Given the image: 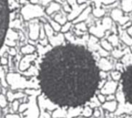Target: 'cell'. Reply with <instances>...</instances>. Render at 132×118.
<instances>
[{
  "label": "cell",
  "mask_w": 132,
  "mask_h": 118,
  "mask_svg": "<svg viewBox=\"0 0 132 118\" xmlns=\"http://www.w3.org/2000/svg\"><path fill=\"white\" fill-rule=\"evenodd\" d=\"M10 11L9 0H0V49H2L9 31Z\"/></svg>",
  "instance_id": "cell-2"
},
{
  "label": "cell",
  "mask_w": 132,
  "mask_h": 118,
  "mask_svg": "<svg viewBox=\"0 0 132 118\" xmlns=\"http://www.w3.org/2000/svg\"><path fill=\"white\" fill-rule=\"evenodd\" d=\"M50 26L52 27V29H53L54 30H56V31H59L60 29V24H58L56 22H55V21H51L50 22Z\"/></svg>",
  "instance_id": "cell-7"
},
{
  "label": "cell",
  "mask_w": 132,
  "mask_h": 118,
  "mask_svg": "<svg viewBox=\"0 0 132 118\" xmlns=\"http://www.w3.org/2000/svg\"><path fill=\"white\" fill-rule=\"evenodd\" d=\"M38 81L53 104L76 108L93 98L100 85L101 72L86 47L67 43L46 52L39 65Z\"/></svg>",
  "instance_id": "cell-1"
},
{
  "label": "cell",
  "mask_w": 132,
  "mask_h": 118,
  "mask_svg": "<svg viewBox=\"0 0 132 118\" xmlns=\"http://www.w3.org/2000/svg\"><path fill=\"white\" fill-rule=\"evenodd\" d=\"M115 87H116V84L112 83H109V84L108 83L101 90V94L104 95H111L113 94L115 91Z\"/></svg>",
  "instance_id": "cell-4"
},
{
  "label": "cell",
  "mask_w": 132,
  "mask_h": 118,
  "mask_svg": "<svg viewBox=\"0 0 132 118\" xmlns=\"http://www.w3.org/2000/svg\"><path fill=\"white\" fill-rule=\"evenodd\" d=\"M122 91L125 100L132 105V64L128 66L121 75Z\"/></svg>",
  "instance_id": "cell-3"
},
{
  "label": "cell",
  "mask_w": 132,
  "mask_h": 118,
  "mask_svg": "<svg viewBox=\"0 0 132 118\" xmlns=\"http://www.w3.org/2000/svg\"><path fill=\"white\" fill-rule=\"evenodd\" d=\"M98 100H99V102L101 103V104L105 103L106 102V97H105V95H104L102 94H99L98 95Z\"/></svg>",
  "instance_id": "cell-8"
},
{
  "label": "cell",
  "mask_w": 132,
  "mask_h": 118,
  "mask_svg": "<svg viewBox=\"0 0 132 118\" xmlns=\"http://www.w3.org/2000/svg\"><path fill=\"white\" fill-rule=\"evenodd\" d=\"M60 8V5H59L58 3L52 2V3H50V5L48 6V8L46 9V13H47L48 15H50V14H52L53 12L58 10Z\"/></svg>",
  "instance_id": "cell-6"
},
{
  "label": "cell",
  "mask_w": 132,
  "mask_h": 118,
  "mask_svg": "<svg viewBox=\"0 0 132 118\" xmlns=\"http://www.w3.org/2000/svg\"><path fill=\"white\" fill-rule=\"evenodd\" d=\"M117 107H118V104L114 100L108 101V102L103 104V107L110 112H114L117 109Z\"/></svg>",
  "instance_id": "cell-5"
}]
</instances>
